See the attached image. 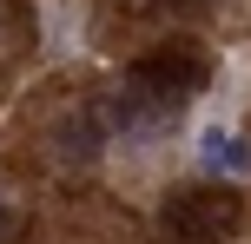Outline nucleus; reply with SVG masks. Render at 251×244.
I'll list each match as a JSON object with an SVG mask.
<instances>
[{
	"mask_svg": "<svg viewBox=\"0 0 251 244\" xmlns=\"http://www.w3.org/2000/svg\"><path fill=\"white\" fill-rule=\"evenodd\" d=\"M205 79H212V66H205L199 46H159V53H146V60L132 66V79H126L113 112H119V126L146 132V126H159L165 112H178L192 92H205Z\"/></svg>",
	"mask_w": 251,
	"mask_h": 244,
	"instance_id": "obj_1",
	"label": "nucleus"
},
{
	"mask_svg": "<svg viewBox=\"0 0 251 244\" xmlns=\"http://www.w3.org/2000/svg\"><path fill=\"white\" fill-rule=\"evenodd\" d=\"M165 231L178 244H225L245 231V198L231 185H185L165 198Z\"/></svg>",
	"mask_w": 251,
	"mask_h": 244,
	"instance_id": "obj_2",
	"label": "nucleus"
},
{
	"mask_svg": "<svg viewBox=\"0 0 251 244\" xmlns=\"http://www.w3.org/2000/svg\"><path fill=\"white\" fill-rule=\"evenodd\" d=\"M199 165L238 178V172H251V139H245V132H225V126H205L199 132Z\"/></svg>",
	"mask_w": 251,
	"mask_h": 244,
	"instance_id": "obj_3",
	"label": "nucleus"
}]
</instances>
